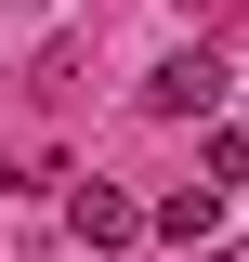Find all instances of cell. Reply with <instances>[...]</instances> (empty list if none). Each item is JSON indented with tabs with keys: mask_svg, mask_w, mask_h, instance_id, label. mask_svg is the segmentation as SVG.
<instances>
[{
	"mask_svg": "<svg viewBox=\"0 0 249 262\" xmlns=\"http://www.w3.org/2000/svg\"><path fill=\"white\" fill-rule=\"evenodd\" d=\"M66 223L92 236V249H131V236H144V210H131L118 184H79V196H66Z\"/></svg>",
	"mask_w": 249,
	"mask_h": 262,
	"instance_id": "2",
	"label": "cell"
},
{
	"mask_svg": "<svg viewBox=\"0 0 249 262\" xmlns=\"http://www.w3.org/2000/svg\"><path fill=\"white\" fill-rule=\"evenodd\" d=\"M210 105H223V53H210V39L144 66V118H210Z\"/></svg>",
	"mask_w": 249,
	"mask_h": 262,
	"instance_id": "1",
	"label": "cell"
},
{
	"mask_svg": "<svg viewBox=\"0 0 249 262\" xmlns=\"http://www.w3.org/2000/svg\"><path fill=\"white\" fill-rule=\"evenodd\" d=\"M210 262H249V249H210Z\"/></svg>",
	"mask_w": 249,
	"mask_h": 262,
	"instance_id": "5",
	"label": "cell"
},
{
	"mask_svg": "<svg viewBox=\"0 0 249 262\" xmlns=\"http://www.w3.org/2000/svg\"><path fill=\"white\" fill-rule=\"evenodd\" d=\"M184 13H223V0H184Z\"/></svg>",
	"mask_w": 249,
	"mask_h": 262,
	"instance_id": "4",
	"label": "cell"
},
{
	"mask_svg": "<svg viewBox=\"0 0 249 262\" xmlns=\"http://www.w3.org/2000/svg\"><path fill=\"white\" fill-rule=\"evenodd\" d=\"M210 223H223V184H171V196L144 210V236H171V249H197Z\"/></svg>",
	"mask_w": 249,
	"mask_h": 262,
	"instance_id": "3",
	"label": "cell"
}]
</instances>
